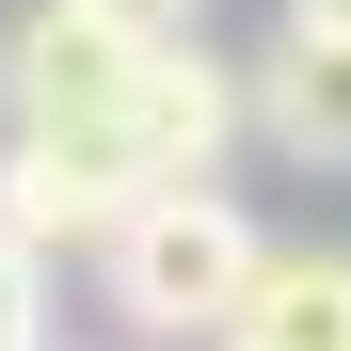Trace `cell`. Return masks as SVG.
<instances>
[{
  "instance_id": "obj_8",
  "label": "cell",
  "mask_w": 351,
  "mask_h": 351,
  "mask_svg": "<svg viewBox=\"0 0 351 351\" xmlns=\"http://www.w3.org/2000/svg\"><path fill=\"white\" fill-rule=\"evenodd\" d=\"M287 32H319V48H351V0H287Z\"/></svg>"
},
{
  "instance_id": "obj_7",
  "label": "cell",
  "mask_w": 351,
  "mask_h": 351,
  "mask_svg": "<svg viewBox=\"0 0 351 351\" xmlns=\"http://www.w3.org/2000/svg\"><path fill=\"white\" fill-rule=\"evenodd\" d=\"M0 351H48V256L0 240Z\"/></svg>"
},
{
  "instance_id": "obj_3",
  "label": "cell",
  "mask_w": 351,
  "mask_h": 351,
  "mask_svg": "<svg viewBox=\"0 0 351 351\" xmlns=\"http://www.w3.org/2000/svg\"><path fill=\"white\" fill-rule=\"evenodd\" d=\"M256 128V96L223 48H160L144 64V112H128V144H144V192H223V144Z\"/></svg>"
},
{
  "instance_id": "obj_5",
  "label": "cell",
  "mask_w": 351,
  "mask_h": 351,
  "mask_svg": "<svg viewBox=\"0 0 351 351\" xmlns=\"http://www.w3.org/2000/svg\"><path fill=\"white\" fill-rule=\"evenodd\" d=\"M223 351H351V256L335 240H271V271L223 319Z\"/></svg>"
},
{
  "instance_id": "obj_2",
  "label": "cell",
  "mask_w": 351,
  "mask_h": 351,
  "mask_svg": "<svg viewBox=\"0 0 351 351\" xmlns=\"http://www.w3.org/2000/svg\"><path fill=\"white\" fill-rule=\"evenodd\" d=\"M144 64H160V48H128L112 16H80V0H32V16L0 32V144H128Z\"/></svg>"
},
{
  "instance_id": "obj_6",
  "label": "cell",
  "mask_w": 351,
  "mask_h": 351,
  "mask_svg": "<svg viewBox=\"0 0 351 351\" xmlns=\"http://www.w3.org/2000/svg\"><path fill=\"white\" fill-rule=\"evenodd\" d=\"M80 16H112L128 48H208V0H80Z\"/></svg>"
},
{
  "instance_id": "obj_1",
  "label": "cell",
  "mask_w": 351,
  "mask_h": 351,
  "mask_svg": "<svg viewBox=\"0 0 351 351\" xmlns=\"http://www.w3.org/2000/svg\"><path fill=\"white\" fill-rule=\"evenodd\" d=\"M112 319H128L144 351H176V335H208L223 351V319L256 304V271H271V240L240 223V192H144L128 223H112Z\"/></svg>"
},
{
  "instance_id": "obj_4",
  "label": "cell",
  "mask_w": 351,
  "mask_h": 351,
  "mask_svg": "<svg viewBox=\"0 0 351 351\" xmlns=\"http://www.w3.org/2000/svg\"><path fill=\"white\" fill-rule=\"evenodd\" d=\"M240 96H256V128H271L287 160L351 176V48H319V32H271L256 64H240Z\"/></svg>"
}]
</instances>
